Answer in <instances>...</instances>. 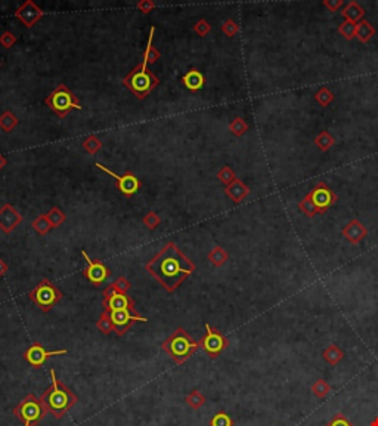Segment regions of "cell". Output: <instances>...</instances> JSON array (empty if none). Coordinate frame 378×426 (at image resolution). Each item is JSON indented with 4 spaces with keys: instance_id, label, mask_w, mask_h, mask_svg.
Here are the masks:
<instances>
[{
    "instance_id": "33",
    "label": "cell",
    "mask_w": 378,
    "mask_h": 426,
    "mask_svg": "<svg viewBox=\"0 0 378 426\" xmlns=\"http://www.w3.org/2000/svg\"><path fill=\"white\" fill-rule=\"evenodd\" d=\"M217 177L219 181L223 184L224 187H228L229 184H232L236 179V173L234 172V169L231 166H223L219 172H217Z\"/></svg>"
},
{
    "instance_id": "17",
    "label": "cell",
    "mask_w": 378,
    "mask_h": 426,
    "mask_svg": "<svg viewBox=\"0 0 378 426\" xmlns=\"http://www.w3.org/2000/svg\"><path fill=\"white\" fill-rule=\"evenodd\" d=\"M343 236L347 238V241H350L352 244H359L366 236H368V229L365 225L362 224L357 219H352L349 224L343 228Z\"/></svg>"
},
{
    "instance_id": "14",
    "label": "cell",
    "mask_w": 378,
    "mask_h": 426,
    "mask_svg": "<svg viewBox=\"0 0 378 426\" xmlns=\"http://www.w3.org/2000/svg\"><path fill=\"white\" fill-rule=\"evenodd\" d=\"M310 199L315 203V206L318 207L319 213H324L330 206H332L337 201V196L332 189L325 184V182H319L315 188L310 192Z\"/></svg>"
},
{
    "instance_id": "37",
    "label": "cell",
    "mask_w": 378,
    "mask_h": 426,
    "mask_svg": "<svg viewBox=\"0 0 378 426\" xmlns=\"http://www.w3.org/2000/svg\"><path fill=\"white\" fill-rule=\"evenodd\" d=\"M210 426H235L234 425V420L229 417V414L224 413V412H219L213 416V419L210 420Z\"/></svg>"
},
{
    "instance_id": "18",
    "label": "cell",
    "mask_w": 378,
    "mask_h": 426,
    "mask_svg": "<svg viewBox=\"0 0 378 426\" xmlns=\"http://www.w3.org/2000/svg\"><path fill=\"white\" fill-rule=\"evenodd\" d=\"M180 80L183 83V86L188 91H191V92H198V91H201L202 86H204V82H205L204 74L200 70H197V68H191V70L186 71L182 76Z\"/></svg>"
},
{
    "instance_id": "11",
    "label": "cell",
    "mask_w": 378,
    "mask_h": 426,
    "mask_svg": "<svg viewBox=\"0 0 378 426\" xmlns=\"http://www.w3.org/2000/svg\"><path fill=\"white\" fill-rule=\"evenodd\" d=\"M205 336L200 341V346L210 355L212 358H216L217 355L228 346V339L217 329H213L210 324H205Z\"/></svg>"
},
{
    "instance_id": "3",
    "label": "cell",
    "mask_w": 378,
    "mask_h": 426,
    "mask_svg": "<svg viewBox=\"0 0 378 426\" xmlns=\"http://www.w3.org/2000/svg\"><path fill=\"white\" fill-rule=\"evenodd\" d=\"M160 79L148 68V61L142 58V62L136 65L123 79V84L129 89L138 99H145L158 86Z\"/></svg>"
},
{
    "instance_id": "1",
    "label": "cell",
    "mask_w": 378,
    "mask_h": 426,
    "mask_svg": "<svg viewBox=\"0 0 378 426\" xmlns=\"http://www.w3.org/2000/svg\"><path fill=\"white\" fill-rule=\"evenodd\" d=\"M145 268L167 292L172 293L195 271L197 267L179 250L173 241H168L145 265Z\"/></svg>"
},
{
    "instance_id": "13",
    "label": "cell",
    "mask_w": 378,
    "mask_h": 426,
    "mask_svg": "<svg viewBox=\"0 0 378 426\" xmlns=\"http://www.w3.org/2000/svg\"><path fill=\"white\" fill-rule=\"evenodd\" d=\"M15 18H18L27 28H33L39 20L45 15L42 8H39L33 0H27L15 11Z\"/></svg>"
},
{
    "instance_id": "39",
    "label": "cell",
    "mask_w": 378,
    "mask_h": 426,
    "mask_svg": "<svg viewBox=\"0 0 378 426\" xmlns=\"http://www.w3.org/2000/svg\"><path fill=\"white\" fill-rule=\"evenodd\" d=\"M194 31L200 36V37H204V36H207L212 31V24L209 23L207 20H202V18H201V20H198L197 24L194 25Z\"/></svg>"
},
{
    "instance_id": "28",
    "label": "cell",
    "mask_w": 378,
    "mask_h": 426,
    "mask_svg": "<svg viewBox=\"0 0 378 426\" xmlns=\"http://www.w3.org/2000/svg\"><path fill=\"white\" fill-rule=\"evenodd\" d=\"M310 390L313 392L315 397H318V398H325V397L331 392V385L325 380V379H318V380L313 382Z\"/></svg>"
},
{
    "instance_id": "31",
    "label": "cell",
    "mask_w": 378,
    "mask_h": 426,
    "mask_svg": "<svg viewBox=\"0 0 378 426\" xmlns=\"http://www.w3.org/2000/svg\"><path fill=\"white\" fill-rule=\"evenodd\" d=\"M298 207H300L301 212L306 215L307 218H313L315 215H318L319 213L318 207L315 206V203L310 199V194H307L306 197L298 203Z\"/></svg>"
},
{
    "instance_id": "27",
    "label": "cell",
    "mask_w": 378,
    "mask_h": 426,
    "mask_svg": "<svg viewBox=\"0 0 378 426\" xmlns=\"http://www.w3.org/2000/svg\"><path fill=\"white\" fill-rule=\"evenodd\" d=\"M31 226L34 228L35 233H37V234H40V236H46L47 233L52 229V225H50V222H49V219H47L46 215H39L34 221H33Z\"/></svg>"
},
{
    "instance_id": "26",
    "label": "cell",
    "mask_w": 378,
    "mask_h": 426,
    "mask_svg": "<svg viewBox=\"0 0 378 426\" xmlns=\"http://www.w3.org/2000/svg\"><path fill=\"white\" fill-rule=\"evenodd\" d=\"M228 259H229L228 252H226L223 247H220V246H216V247L212 248V252L209 253V260L212 262L214 267H222V265L226 263V260Z\"/></svg>"
},
{
    "instance_id": "41",
    "label": "cell",
    "mask_w": 378,
    "mask_h": 426,
    "mask_svg": "<svg viewBox=\"0 0 378 426\" xmlns=\"http://www.w3.org/2000/svg\"><path fill=\"white\" fill-rule=\"evenodd\" d=\"M325 426H354V425L350 422V420H349V419H347V417H346V416H344V414L337 413V414H334V417L331 419L330 423Z\"/></svg>"
},
{
    "instance_id": "40",
    "label": "cell",
    "mask_w": 378,
    "mask_h": 426,
    "mask_svg": "<svg viewBox=\"0 0 378 426\" xmlns=\"http://www.w3.org/2000/svg\"><path fill=\"white\" fill-rule=\"evenodd\" d=\"M222 31H223V34L228 36V37H234V36L239 31V25H238L234 20H226V21L222 24Z\"/></svg>"
},
{
    "instance_id": "19",
    "label": "cell",
    "mask_w": 378,
    "mask_h": 426,
    "mask_svg": "<svg viewBox=\"0 0 378 426\" xmlns=\"http://www.w3.org/2000/svg\"><path fill=\"white\" fill-rule=\"evenodd\" d=\"M224 194L234 203H241L250 194V188L239 177H236L232 184H229L228 187H224Z\"/></svg>"
},
{
    "instance_id": "32",
    "label": "cell",
    "mask_w": 378,
    "mask_h": 426,
    "mask_svg": "<svg viewBox=\"0 0 378 426\" xmlns=\"http://www.w3.org/2000/svg\"><path fill=\"white\" fill-rule=\"evenodd\" d=\"M334 94L331 92L328 87H320L318 92L315 94V101L318 102L319 105L328 106L334 101Z\"/></svg>"
},
{
    "instance_id": "25",
    "label": "cell",
    "mask_w": 378,
    "mask_h": 426,
    "mask_svg": "<svg viewBox=\"0 0 378 426\" xmlns=\"http://www.w3.org/2000/svg\"><path fill=\"white\" fill-rule=\"evenodd\" d=\"M334 144H335V139H334V136L331 135L328 130H322L318 136L315 138V145L318 147L320 151H328Z\"/></svg>"
},
{
    "instance_id": "44",
    "label": "cell",
    "mask_w": 378,
    "mask_h": 426,
    "mask_svg": "<svg viewBox=\"0 0 378 426\" xmlns=\"http://www.w3.org/2000/svg\"><path fill=\"white\" fill-rule=\"evenodd\" d=\"M189 404H191V407H194V409H198L200 405H202V402H204V397L201 395L200 392H192L191 395H189L188 398Z\"/></svg>"
},
{
    "instance_id": "6",
    "label": "cell",
    "mask_w": 378,
    "mask_h": 426,
    "mask_svg": "<svg viewBox=\"0 0 378 426\" xmlns=\"http://www.w3.org/2000/svg\"><path fill=\"white\" fill-rule=\"evenodd\" d=\"M28 297L34 302L43 312H49L61 300L62 293L50 280L43 278L34 289L28 293Z\"/></svg>"
},
{
    "instance_id": "10",
    "label": "cell",
    "mask_w": 378,
    "mask_h": 426,
    "mask_svg": "<svg viewBox=\"0 0 378 426\" xmlns=\"http://www.w3.org/2000/svg\"><path fill=\"white\" fill-rule=\"evenodd\" d=\"M109 318L112 321L114 331L117 333L118 336L124 334L135 323H146V321H148V318L139 315L138 311H131V309L111 311V312H109Z\"/></svg>"
},
{
    "instance_id": "34",
    "label": "cell",
    "mask_w": 378,
    "mask_h": 426,
    "mask_svg": "<svg viewBox=\"0 0 378 426\" xmlns=\"http://www.w3.org/2000/svg\"><path fill=\"white\" fill-rule=\"evenodd\" d=\"M229 130L235 135V136H242L245 132L248 130V125L247 121L244 118L241 117H235L231 123H229Z\"/></svg>"
},
{
    "instance_id": "46",
    "label": "cell",
    "mask_w": 378,
    "mask_h": 426,
    "mask_svg": "<svg viewBox=\"0 0 378 426\" xmlns=\"http://www.w3.org/2000/svg\"><path fill=\"white\" fill-rule=\"evenodd\" d=\"M324 6H327L331 12H337L343 6V0H324Z\"/></svg>"
},
{
    "instance_id": "48",
    "label": "cell",
    "mask_w": 378,
    "mask_h": 426,
    "mask_svg": "<svg viewBox=\"0 0 378 426\" xmlns=\"http://www.w3.org/2000/svg\"><path fill=\"white\" fill-rule=\"evenodd\" d=\"M8 165V160H6V157L3 155V154H0V170L5 167V166Z\"/></svg>"
},
{
    "instance_id": "9",
    "label": "cell",
    "mask_w": 378,
    "mask_h": 426,
    "mask_svg": "<svg viewBox=\"0 0 378 426\" xmlns=\"http://www.w3.org/2000/svg\"><path fill=\"white\" fill-rule=\"evenodd\" d=\"M102 305L105 308L106 312L118 311V309H131V311H136V308H135V300H133L127 293L117 290V289L114 287V284L108 286L105 290H104V302H102Z\"/></svg>"
},
{
    "instance_id": "29",
    "label": "cell",
    "mask_w": 378,
    "mask_h": 426,
    "mask_svg": "<svg viewBox=\"0 0 378 426\" xmlns=\"http://www.w3.org/2000/svg\"><path fill=\"white\" fill-rule=\"evenodd\" d=\"M46 216L47 219H49V222H50V225H52V228H59L61 225L67 221V215L62 212L59 207H52V209L46 213Z\"/></svg>"
},
{
    "instance_id": "21",
    "label": "cell",
    "mask_w": 378,
    "mask_h": 426,
    "mask_svg": "<svg viewBox=\"0 0 378 426\" xmlns=\"http://www.w3.org/2000/svg\"><path fill=\"white\" fill-rule=\"evenodd\" d=\"M322 358L330 364V366H337L343 358H344V351H342L335 343H331L327 346L322 352Z\"/></svg>"
},
{
    "instance_id": "8",
    "label": "cell",
    "mask_w": 378,
    "mask_h": 426,
    "mask_svg": "<svg viewBox=\"0 0 378 426\" xmlns=\"http://www.w3.org/2000/svg\"><path fill=\"white\" fill-rule=\"evenodd\" d=\"M94 166H96L99 170H102L104 173L109 175V176L116 181V187H117L118 191H120L124 197L130 199L131 196H135V194L141 189V187H142L141 179L136 176V175H133L130 170L124 172V175H117L116 172L109 170L108 167H105L104 165H101V163H94Z\"/></svg>"
},
{
    "instance_id": "42",
    "label": "cell",
    "mask_w": 378,
    "mask_h": 426,
    "mask_svg": "<svg viewBox=\"0 0 378 426\" xmlns=\"http://www.w3.org/2000/svg\"><path fill=\"white\" fill-rule=\"evenodd\" d=\"M15 42H16V37L11 31H5L3 34L0 36V45L6 47V49H11L15 45Z\"/></svg>"
},
{
    "instance_id": "45",
    "label": "cell",
    "mask_w": 378,
    "mask_h": 426,
    "mask_svg": "<svg viewBox=\"0 0 378 426\" xmlns=\"http://www.w3.org/2000/svg\"><path fill=\"white\" fill-rule=\"evenodd\" d=\"M112 284H114V287H116L117 290L124 292V293H127V290L130 289V281L127 278H124V277H120L117 281H114Z\"/></svg>"
},
{
    "instance_id": "16",
    "label": "cell",
    "mask_w": 378,
    "mask_h": 426,
    "mask_svg": "<svg viewBox=\"0 0 378 426\" xmlns=\"http://www.w3.org/2000/svg\"><path fill=\"white\" fill-rule=\"evenodd\" d=\"M67 354V349H58V351H46L40 343H33L27 351H25V360L35 368L42 367L49 357L53 355Z\"/></svg>"
},
{
    "instance_id": "36",
    "label": "cell",
    "mask_w": 378,
    "mask_h": 426,
    "mask_svg": "<svg viewBox=\"0 0 378 426\" xmlns=\"http://www.w3.org/2000/svg\"><path fill=\"white\" fill-rule=\"evenodd\" d=\"M338 33L346 39V40H352L353 37H356V24L352 21H343L338 25Z\"/></svg>"
},
{
    "instance_id": "4",
    "label": "cell",
    "mask_w": 378,
    "mask_h": 426,
    "mask_svg": "<svg viewBox=\"0 0 378 426\" xmlns=\"http://www.w3.org/2000/svg\"><path fill=\"white\" fill-rule=\"evenodd\" d=\"M198 346H200V342H195L189 336L188 331L183 330L182 327L173 331L163 343V349L176 361L177 364H182L188 358H191L192 354L198 349Z\"/></svg>"
},
{
    "instance_id": "43",
    "label": "cell",
    "mask_w": 378,
    "mask_h": 426,
    "mask_svg": "<svg viewBox=\"0 0 378 426\" xmlns=\"http://www.w3.org/2000/svg\"><path fill=\"white\" fill-rule=\"evenodd\" d=\"M155 6L157 5L154 3L153 0H141V2H138L136 9L142 12V13H149V12H153L155 9Z\"/></svg>"
},
{
    "instance_id": "23",
    "label": "cell",
    "mask_w": 378,
    "mask_h": 426,
    "mask_svg": "<svg viewBox=\"0 0 378 426\" xmlns=\"http://www.w3.org/2000/svg\"><path fill=\"white\" fill-rule=\"evenodd\" d=\"M154 33H155V28L151 27V30H149V36H148V43H146L145 52H143V57H142V58H145L146 61H148V64H155L158 59L161 58V54H160V52H158V50L153 46Z\"/></svg>"
},
{
    "instance_id": "2",
    "label": "cell",
    "mask_w": 378,
    "mask_h": 426,
    "mask_svg": "<svg viewBox=\"0 0 378 426\" xmlns=\"http://www.w3.org/2000/svg\"><path fill=\"white\" fill-rule=\"evenodd\" d=\"M50 379H52V386L43 394L40 400L45 404L47 412H50L59 419L77 402V398L65 385L59 382L53 368L50 370Z\"/></svg>"
},
{
    "instance_id": "22",
    "label": "cell",
    "mask_w": 378,
    "mask_h": 426,
    "mask_svg": "<svg viewBox=\"0 0 378 426\" xmlns=\"http://www.w3.org/2000/svg\"><path fill=\"white\" fill-rule=\"evenodd\" d=\"M374 34H375V28L371 25V23L362 20V21H359V23L356 24V37H357L362 43L369 42Z\"/></svg>"
},
{
    "instance_id": "35",
    "label": "cell",
    "mask_w": 378,
    "mask_h": 426,
    "mask_svg": "<svg viewBox=\"0 0 378 426\" xmlns=\"http://www.w3.org/2000/svg\"><path fill=\"white\" fill-rule=\"evenodd\" d=\"M96 327H98V330L102 331L104 334H108V333H111V331L114 330L112 321L109 318V312L104 311V312L101 314V317H99L98 323H96Z\"/></svg>"
},
{
    "instance_id": "12",
    "label": "cell",
    "mask_w": 378,
    "mask_h": 426,
    "mask_svg": "<svg viewBox=\"0 0 378 426\" xmlns=\"http://www.w3.org/2000/svg\"><path fill=\"white\" fill-rule=\"evenodd\" d=\"M82 255L84 260H86V263H87L86 270L83 271L84 277L93 286H101L102 283H105L108 277H109V274H111L105 263L99 259H90L89 255L84 250L82 252Z\"/></svg>"
},
{
    "instance_id": "24",
    "label": "cell",
    "mask_w": 378,
    "mask_h": 426,
    "mask_svg": "<svg viewBox=\"0 0 378 426\" xmlns=\"http://www.w3.org/2000/svg\"><path fill=\"white\" fill-rule=\"evenodd\" d=\"M18 123H20V120L11 110H6L0 114V129L3 132H11L18 126Z\"/></svg>"
},
{
    "instance_id": "5",
    "label": "cell",
    "mask_w": 378,
    "mask_h": 426,
    "mask_svg": "<svg viewBox=\"0 0 378 426\" xmlns=\"http://www.w3.org/2000/svg\"><path fill=\"white\" fill-rule=\"evenodd\" d=\"M45 104L61 118L68 116L72 110H82V104L77 95H74L70 87L62 83L47 95Z\"/></svg>"
},
{
    "instance_id": "38",
    "label": "cell",
    "mask_w": 378,
    "mask_h": 426,
    "mask_svg": "<svg viewBox=\"0 0 378 426\" xmlns=\"http://www.w3.org/2000/svg\"><path fill=\"white\" fill-rule=\"evenodd\" d=\"M142 222H143V225L148 228V229H151V231H154L158 225L161 224V219H160V216L157 215L155 212H148L145 216H143V219H142Z\"/></svg>"
},
{
    "instance_id": "49",
    "label": "cell",
    "mask_w": 378,
    "mask_h": 426,
    "mask_svg": "<svg viewBox=\"0 0 378 426\" xmlns=\"http://www.w3.org/2000/svg\"><path fill=\"white\" fill-rule=\"evenodd\" d=\"M369 426H378V416H375V417H374V420H372V422L369 423Z\"/></svg>"
},
{
    "instance_id": "20",
    "label": "cell",
    "mask_w": 378,
    "mask_h": 426,
    "mask_svg": "<svg viewBox=\"0 0 378 426\" xmlns=\"http://www.w3.org/2000/svg\"><path fill=\"white\" fill-rule=\"evenodd\" d=\"M342 15L347 20V21H352V23L357 24L362 20V16L365 15V11H364V8H362L357 2H350V3H347V5L344 6Z\"/></svg>"
},
{
    "instance_id": "47",
    "label": "cell",
    "mask_w": 378,
    "mask_h": 426,
    "mask_svg": "<svg viewBox=\"0 0 378 426\" xmlns=\"http://www.w3.org/2000/svg\"><path fill=\"white\" fill-rule=\"evenodd\" d=\"M6 271H8V263L5 260L0 259V277H3L6 274Z\"/></svg>"
},
{
    "instance_id": "7",
    "label": "cell",
    "mask_w": 378,
    "mask_h": 426,
    "mask_svg": "<svg viewBox=\"0 0 378 426\" xmlns=\"http://www.w3.org/2000/svg\"><path fill=\"white\" fill-rule=\"evenodd\" d=\"M15 414L21 419L24 426H34L46 414V407L42 400H37L34 395H27L23 401L15 407Z\"/></svg>"
},
{
    "instance_id": "15",
    "label": "cell",
    "mask_w": 378,
    "mask_h": 426,
    "mask_svg": "<svg viewBox=\"0 0 378 426\" xmlns=\"http://www.w3.org/2000/svg\"><path fill=\"white\" fill-rule=\"evenodd\" d=\"M24 218L11 203H6L0 207V229L5 234H11L12 231L23 224Z\"/></svg>"
},
{
    "instance_id": "30",
    "label": "cell",
    "mask_w": 378,
    "mask_h": 426,
    "mask_svg": "<svg viewBox=\"0 0 378 426\" xmlns=\"http://www.w3.org/2000/svg\"><path fill=\"white\" fill-rule=\"evenodd\" d=\"M83 148L84 151L89 154H96L102 148V141L96 136V135H89L84 141H83Z\"/></svg>"
}]
</instances>
